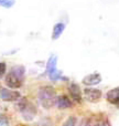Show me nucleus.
I'll return each instance as SVG.
<instances>
[{"instance_id":"nucleus-1","label":"nucleus","mask_w":119,"mask_h":126,"mask_svg":"<svg viewBox=\"0 0 119 126\" xmlns=\"http://www.w3.org/2000/svg\"><path fill=\"white\" fill-rule=\"evenodd\" d=\"M26 79V69L23 65H14L10 69L4 78V83L9 89H20L24 83Z\"/></svg>"},{"instance_id":"nucleus-2","label":"nucleus","mask_w":119,"mask_h":126,"mask_svg":"<svg viewBox=\"0 0 119 126\" xmlns=\"http://www.w3.org/2000/svg\"><path fill=\"white\" fill-rule=\"evenodd\" d=\"M56 91L53 86L51 85H44L41 86L38 91V100L39 103L41 104L42 107L44 109H51L52 106L55 105V101H56Z\"/></svg>"},{"instance_id":"nucleus-3","label":"nucleus","mask_w":119,"mask_h":126,"mask_svg":"<svg viewBox=\"0 0 119 126\" xmlns=\"http://www.w3.org/2000/svg\"><path fill=\"white\" fill-rule=\"evenodd\" d=\"M17 106H18L20 114H21L22 118L24 121H26V122L33 121L34 117L37 116V113H38L37 106L31 101L26 100V98H20Z\"/></svg>"},{"instance_id":"nucleus-4","label":"nucleus","mask_w":119,"mask_h":126,"mask_svg":"<svg viewBox=\"0 0 119 126\" xmlns=\"http://www.w3.org/2000/svg\"><path fill=\"white\" fill-rule=\"evenodd\" d=\"M56 65H57V57L56 55H51L49 58L48 62H46V67H45V74L49 76V79L51 81H59L64 79L62 72L57 70Z\"/></svg>"},{"instance_id":"nucleus-5","label":"nucleus","mask_w":119,"mask_h":126,"mask_svg":"<svg viewBox=\"0 0 119 126\" xmlns=\"http://www.w3.org/2000/svg\"><path fill=\"white\" fill-rule=\"evenodd\" d=\"M78 126H110L107 117L103 115H93L82 120Z\"/></svg>"},{"instance_id":"nucleus-6","label":"nucleus","mask_w":119,"mask_h":126,"mask_svg":"<svg viewBox=\"0 0 119 126\" xmlns=\"http://www.w3.org/2000/svg\"><path fill=\"white\" fill-rule=\"evenodd\" d=\"M21 98V94L18 91L7 87H0V100L4 102H15Z\"/></svg>"},{"instance_id":"nucleus-7","label":"nucleus","mask_w":119,"mask_h":126,"mask_svg":"<svg viewBox=\"0 0 119 126\" xmlns=\"http://www.w3.org/2000/svg\"><path fill=\"white\" fill-rule=\"evenodd\" d=\"M102 91L98 89H95V87H86L84 90V97L86 98L88 102L95 103L97 101H99L102 98Z\"/></svg>"},{"instance_id":"nucleus-8","label":"nucleus","mask_w":119,"mask_h":126,"mask_svg":"<svg viewBox=\"0 0 119 126\" xmlns=\"http://www.w3.org/2000/svg\"><path fill=\"white\" fill-rule=\"evenodd\" d=\"M68 93H69L71 98L75 103H78V104L82 103L83 93H82V90H80L78 84H76V83H71L68 86Z\"/></svg>"},{"instance_id":"nucleus-9","label":"nucleus","mask_w":119,"mask_h":126,"mask_svg":"<svg viewBox=\"0 0 119 126\" xmlns=\"http://www.w3.org/2000/svg\"><path fill=\"white\" fill-rule=\"evenodd\" d=\"M100 82H102V75L99 73H97V72L86 75L82 81V83L84 85H86V86H94V85L99 84Z\"/></svg>"},{"instance_id":"nucleus-10","label":"nucleus","mask_w":119,"mask_h":126,"mask_svg":"<svg viewBox=\"0 0 119 126\" xmlns=\"http://www.w3.org/2000/svg\"><path fill=\"white\" fill-rule=\"evenodd\" d=\"M55 105H56L57 109H60V110H66V109H69V107L73 106V102H72V100L67 95L62 94V95L56 96Z\"/></svg>"},{"instance_id":"nucleus-11","label":"nucleus","mask_w":119,"mask_h":126,"mask_svg":"<svg viewBox=\"0 0 119 126\" xmlns=\"http://www.w3.org/2000/svg\"><path fill=\"white\" fill-rule=\"evenodd\" d=\"M106 98L111 105L119 107V86L115 87V89H111L110 91L107 92Z\"/></svg>"},{"instance_id":"nucleus-12","label":"nucleus","mask_w":119,"mask_h":126,"mask_svg":"<svg viewBox=\"0 0 119 126\" xmlns=\"http://www.w3.org/2000/svg\"><path fill=\"white\" fill-rule=\"evenodd\" d=\"M65 30V24L63 22H59L53 27V31H52V40H57L62 35V33Z\"/></svg>"},{"instance_id":"nucleus-13","label":"nucleus","mask_w":119,"mask_h":126,"mask_svg":"<svg viewBox=\"0 0 119 126\" xmlns=\"http://www.w3.org/2000/svg\"><path fill=\"white\" fill-rule=\"evenodd\" d=\"M76 124H77V118H76L75 116H69V117H67V120L63 123L62 126H76Z\"/></svg>"},{"instance_id":"nucleus-14","label":"nucleus","mask_w":119,"mask_h":126,"mask_svg":"<svg viewBox=\"0 0 119 126\" xmlns=\"http://www.w3.org/2000/svg\"><path fill=\"white\" fill-rule=\"evenodd\" d=\"M15 3V0H0V7L2 8H11Z\"/></svg>"},{"instance_id":"nucleus-15","label":"nucleus","mask_w":119,"mask_h":126,"mask_svg":"<svg viewBox=\"0 0 119 126\" xmlns=\"http://www.w3.org/2000/svg\"><path fill=\"white\" fill-rule=\"evenodd\" d=\"M0 126H10V120L4 114H0Z\"/></svg>"},{"instance_id":"nucleus-16","label":"nucleus","mask_w":119,"mask_h":126,"mask_svg":"<svg viewBox=\"0 0 119 126\" xmlns=\"http://www.w3.org/2000/svg\"><path fill=\"white\" fill-rule=\"evenodd\" d=\"M6 70H7V65L4 62H0V79L3 76V74L6 73Z\"/></svg>"},{"instance_id":"nucleus-17","label":"nucleus","mask_w":119,"mask_h":126,"mask_svg":"<svg viewBox=\"0 0 119 126\" xmlns=\"http://www.w3.org/2000/svg\"><path fill=\"white\" fill-rule=\"evenodd\" d=\"M0 109H1V107H0Z\"/></svg>"}]
</instances>
